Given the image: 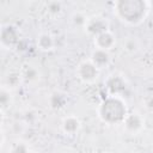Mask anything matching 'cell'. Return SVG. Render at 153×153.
I'll return each mask as SVG.
<instances>
[{
	"label": "cell",
	"instance_id": "obj_1",
	"mask_svg": "<svg viewBox=\"0 0 153 153\" xmlns=\"http://www.w3.org/2000/svg\"><path fill=\"white\" fill-rule=\"evenodd\" d=\"M147 12L146 2L139 0H121L116 2V13L126 23L136 24L142 20Z\"/></svg>",
	"mask_w": 153,
	"mask_h": 153
},
{
	"label": "cell",
	"instance_id": "obj_2",
	"mask_svg": "<svg viewBox=\"0 0 153 153\" xmlns=\"http://www.w3.org/2000/svg\"><path fill=\"white\" fill-rule=\"evenodd\" d=\"M99 115L106 123H118L121 121H124V118L127 117L126 105L120 98L112 96L103 102L99 109Z\"/></svg>",
	"mask_w": 153,
	"mask_h": 153
},
{
	"label": "cell",
	"instance_id": "obj_3",
	"mask_svg": "<svg viewBox=\"0 0 153 153\" xmlns=\"http://www.w3.org/2000/svg\"><path fill=\"white\" fill-rule=\"evenodd\" d=\"M108 26H109V24L105 20V18H103V17H92V18H88V20L85 25V29L90 35L97 37L98 35H100L103 32H106Z\"/></svg>",
	"mask_w": 153,
	"mask_h": 153
},
{
	"label": "cell",
	"instance_id": "obj_4",
	"mask_svg": "<svg viewBox=\"0 0 153 153\" xmlns=\"http://www.w3.org/2000/svg\"><path fill=\"white\" fill-rule=\"evenodd\" d=\"M18 38H19V33L14 26H11V25L2 26L1 33H0V39H1L2 47L10 48L11 45H13L18 42Z\"/></svg>",
	"mask_w": 153,
	"mask_h": 153
},
{
	"label": "cell",
	"instance_id": "obj_5",
	"mask_svg": "<svg viewBox=\"0 0 153 153\" xmlns=\"http://www.w3.org/2000/svg\"><path fill=\"white\" fill-rule=\"evenodd\" d=\"M78 74H79V78L82 81L90 82V81H93L97 78V75H98V68L91 61H85V62H82L79 66Z\"/></svg>",
	"mask_w": 153,
	"mask_h": 153
},
{
	"label": "cell",
	"instance_id": "obj_6",
	"mask_svg": "<svg viewBox=\"0 0 153 153\" xmlns=\"http://www.w3.org/2000/svg\"><path fill=\"white\" fill-rule=\"evenodd\" d=\"M114 44H115V37L110 31L103 32L94 38V45L97 47V49L108 51L109 49H111L114 47Z\"/></svg>",
	"mask_w": 153,
	"mask_h": 153
},
{
	"label": "cell",
	"instance_id": "obj_7",
	"mask_svg": "<svg viewBox=\"0 0 153 153\" xmlns=\"http://www.w3.org/2000/svg\"><path fill=\"white\" fill-rule=\"evenodd\" d=\"M110 61V55L106 50H102V49H97L92 51L91 54V62L99 69L104 66H106Z\"/></svg>",
	"mask_w": 153,
	"mask_h": 153
},
{
	"label": "cell",
	"instance_id": "obj_8",
	"mask_svg": "<svg viewBox=\"0 0 153 153\" xmlns=\"http://www.w3.org/2000/svg\"><path fill=\"white\" fill-rule=\"evenodd\" d=\"M106 87H108V90L115 96V94H118V93H121V92L124 91V88H126V82H124V80H123L121 76H118V75H112L111 78H109V80H108V82H106Z\"/></svg>",
	"mask_w": 153,
	"mask_h": 153
},
{
	"label": "cell",
	"instance_id": "obj_9",
	"mask_svg": "<svg viewBox=\"0 0 153 153\" xmlns=\"http://www.w3.org/2000/svg\"><path fill=\"white\" fill-rule=\"evenodd\" d=\"M124 126H126V129L127 130H129L131 133H135V131H137L142 127L141 117L139 115H136V114L128 115L124 118Z\"/></svg>",
	"mask_w": 153,
	"mask_h": 153
},
{
	"label": "cell",
	"instance_id": "obj_10",
	"mask_svg": "<svg viewBox=\"0 0 153 153\" xmlns=\"http://www.w3.org/2000/svg\"><path fill=\"white\" fill-rule=\"evenodd\" d=\"M37 45L41 50H50L54 47V38L49 33H41L37 38Z\"/></svg>",
	"mask_w": 153,
	"mask_h": 153
},
{
	"label": "cell",
	"instance_id": "obj_11",
	"mask_svg": "<svg viewBox=\"0 0 153 153\" xmlns=\"http://www.w3.org/2000/svg\"><path fill=\"white\" fill-rule=\"evenodd\" d=\"M79 126H80L79 121L73 116H69V117L65 118L63 122H62V128L68 134H74L79 129Z\"/></svg>",
	"mask_w": 153,
	"mask_h": 153
},
{
	"label": "cell",
	"instance_id": "obj_12",
	"mask_svg": "<svg viewBox=\"0 0 153 153\" xmlns=\"http://www.w3.org/2000/svg\"><path fill=\"white\" fill-rule=\"evenodd\" d=\"M45 6H47V11L53 16H56L62 11V5L59 1H49L47 2Z\"/></svg>",
	"mask_w": 153,
	"mask_h": 153
},
{
	"label": "cell",
	"instance_id": "obj_13",
	"mask_svg": "<svg viewBox=\"0 0 153 153\" xmlns=\"http://www.w3.org/2000/svg\"><path fill=\"white\" fill-rule=\"evenodd\" d=\"M23 78L29 80V81H33V80H37L38 79V72L36 68L29 66L25 68V71L23 72Z\"/></svg>",
	"mask_w": 153,
	"mask_h": 153
},
{
	"label": "cell",
	"instance_id": "obj_14",
	"mask_svg": "<svg viewBox=\"0 0 153 153\" xmlns=\"http://www.w3.org/2000/svg\"><path fill=\"white\" fill-rule=\"evenodd\" d=\"M87 20H88V18L85 17L82 13H74L73 17H72V22H73V24L76 25V26H84V27H85Z\"/></svg>",
	"mask_w": 153,
	"mask_h": 153
},
{
	"label": "cell",
	"instance_id": "obj_15",
	"mask_svg": "<svg viewBox=\"0 0 153 153\" xmlns=\"http://www.w3.org/2000/svg\"><path fill=\"white\" fill-rule=\"evenodd\" d=\"M11 153H29L30 151L27 149L26 145L23 143V142H16L11 146V149H10Z\"/></svg>",
	"mask_w": 153,
	"mask_h": 153
},
{
	"label": "cell",
	"instance_id": "obj_16",
	"mask_svg": "<svg viewBox=\"0 0 153 153\" xmlns=\"http://www.w3.org/2000/svg\"><path fill=\"white\" fill-rule=\"evenodd\" d=\"M0 103H1L2 109H5L6 106L10 105V92L6 88H2L0 92Z\"/></svg>",
	"mask_w": 153,
	"mask_h": 153
},
{
	"label": "cell",
	"instance_id": "obj_17",
	"mask_svg": "<svg viewBox=\"0 0 153 153\" xmlns=\"http://www.w3.org/2000/svg\"><path fill=\"white\" fill-rule=\"evenodd\" d=\"M124 48H126V50H128V51H135V50H137V48H139V43H137V41H136L135 38H129V39L126 41Z\"/></svg>",
	"mask_w": 153,
	"mask_h": 153
},
{
	"label": "cell",
	"instance_id": "obj_18",
	"mask_svg": "<svg viewBox=\"0 0 153 153\" xmlns=\"http://www.w3.org/2000/svg\"><path fill=\"white\" fill-rule=\"evenodd\" d=\"M19 80H20V75L19 74L11 73V74L7 75V85L8 86H16Z\"/></svg>",
	"mask_w": 153,
	"mask_h": 153
},
{
	"label": "cell",
	"instance_id": "obj_19",
	"mask_svg": "<svg viewBox=\"0 0 153 153\" xmlns=\"http://www.w3.org/2000/svg\"><path fill=\"white\" fill-rule=\"evenodd\" d=\"M146 104H147V108L153 109V97L148 98V99H147V102H146Z\"/></svg>",
	"mask_w": 153,
	"mask_h": 153
},
{
	"label": "cell",
	"instance_id": "obj_20",
	"mask_svg": "<svg viewBox=\"0 0 153 153\" xmlns=\"http://www.w3.org/2000/svg\"><path fill=\"white\" fill-rule=\"evenodd\" d=\"M29 153H35V152H29Z\"/></svg>",
	"mask_w": 153,
	"mask_h": 153
}]
</instances>
